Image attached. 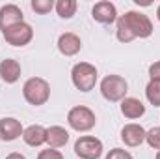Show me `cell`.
I'll use <instances>...</instances> for the list:
<instances>
[{
    "label": "cell",
    "mask_w": 160,
    "mask_h": 159,
    "mask_svg": "<svg viewBox=\"0 0 160 159\" xmlns=\"http://www.w3.org/2000/svg\"><path fill=\"white\" fill-rule=\"evenodd\" d=\"M54 6H56V2H52V0H32V2H30V8H32L36 13H39V15L50 13V11L54 9Z\"/></svg>",
    "instance_id": "d6986e66"
},
{
    "label": "cell",
    "mask_w": 160,
    "mask_h": 159,
    "mask_svg": "<svg viewBox=\"0 0 160 159\" xmlns=\"http://www.w3.org/2000/svg\"><path fill=\"white\" fill-rule=\"evenodd\" d=\"M121 114L128 120H138L145 114V105L138 97H125L119 105Z\"/></svg>",
    "instance_id": "2e32d148"
},
{
    "label": "cell",
    "mask_w": 160,
    "mask_h": 159,
    "mask_svg": "<svg viewBox=\"0 0 160 159\" xmlns=\"http://www.w3.org/2000/svg\"><path fill=\"white\" fill-rule=\"evenodd\" d=\"M19 23H24V17H22V9L17 4H6L0 8V30L2 32Z\"/></svg>",
    "instance_id": "30bf717a"
},
{
    "label": "cell",
    "mask_w": 160,
    "mask_h": 159,
    "mask_svg": "<svg viewBox=\"0 0 160 159\" xmlns=\"http://www.w3.org/2000/svg\"><path fill=\"white\" fill-rule=\"evenodd\" d=\"M145 142L153 148V150H160V125L151 127L145 133Z\"/></svg>",
    "instance_id": "ffe728a7"
},
{
    "label": "cell",
    "mask_w": 160,
    "mask_h": 159,
    "mask_svg": "<svg viewBox=\"0 0 160 159\" xmlns=\"http://www.w3.org/2000/svg\"><path fill=\"white\" fill-rule=\"evenodd\" d=\"M153 34V23L151 19L142 11H127L125 15H119L116 21V38L121 43H130L134 40H145Z\"/></svg>",
    "instance_id": "6da1fadb"
},
{
    "label": "cell",
    "mask_w": 160,
    "mask_h": 159,
    "mask_svg": "<svg viewBox=\"0 0 160 159\" xmlns=\"http://www.w3.org/2000/svg\"><path fill=\"white\" fill-rule=\"evenodd\" d=\"M157 19L160 21V4H158V8H157Z\"/></svg>",
    "instance_id": "d4e9b609"
},
{
    "label": "cell",
    "mask_w": 160,
    "mask_h": 159,
    "mask_svg": "<svg viewBox=\"0 0 160 159\" xmlns=\"http://www.w3.org/2000/svg\"><path fill=\"white\" fill-rule=\"evenodd\" d=\"M22 131H24V127L17 118H11V116L0 118V140L13 142L19 137H22Z\"/></svg>",
    "instance_id": "8fae6325"
},
{
    "label": "cell",
    "mask_w": 160,
    "mask_h": 159,
    "mask_svg": "<svg viewBox=\"0 0 160 159\" xmlns=\"http://www.w3.org/2000/svg\"><path fill=\"white\" fill-rule=\"evenodd\" d=\"M145 97L153 107H160V80H149L147 82Z\"/></svg>",
    "instance_id": "ac0fdd59"
},
{
    "label": "cell",
    "mask_w": 160,
    "mask_h": 159,
    "mask_svg": "<svg viewBox=\"0 0 160 159\" xmlns=\"http://www.w3.org/2000/svg\"><path fill=\"white\" fill-rule=\"evenodd\" d=\"M155 159H160V150L157 152V157H155Z\"/></svg>",
    "instance_id": "484cf974"
},
{
    "label": "cell",
    "mask_w": 160,
    "mask_h": 159,
    "mask_svg": "<svg viewBox=\"0 0 160 159\" xmlns=\"http://www.w3.org/2000/svg\"><path fill=\"white\" fill-rule=\"evenodd\" d=\"M97 79H99V71L89 62H78L71 69V80L80 92H91L97 84Z\"/></svg>",
    "instance_id": "3957f363"
},
{
    "label": "cell",
    "mask_w": 160,
    "mask_h": 159,
    "mask_svg": "<svg viewBox=\"0 0 160 159\" xmlns=\"http://www.w3.org/2000/svg\"><path fill=\"white\" fill-rule=\"evenodd\" d=\"M22 97L34 105V107H41L50 99V84L48 80L43 77H30L22 84Z\"/></svg>",
    "instance_id": "7a4b0ae2"
},
{
    "label": "cell",
    "mask_w": 160,
    "mask_h": 159,
    "mask_svg": "<svg viewBox=\"0 0 160 159\" xmlns=\"http://www.w3.org/2000/svg\"><path fill=\"white\" fill-rule=\"evenodd\" d=\"M104 159H134V157L130 156V152H127V150H123V148H112V150L106 154Z\"/></svg>",
    "instance_id": "44dd1931"
},
{
    "label": "cell",
    "mask_w": 160,
    "mask_h": 159,
    "mask_svg": "<svg viewBox=\"0 0 160 159\" xmlns=\"http://www.w3.org/2000/svg\"><path fill=\"white\" fill-rule=\"evenodd\" d=\"M21 73H22V68L15 58H6L0 62V79L6 84H15L21 79Z\"/></svg>",
    "instance_id": "4fadbf2b"
},
{
    "label": "cell",
    "mask_w": 160,
    "mask_h": 159,
    "mask_svg": "<svg viewBox=\"0 0 160 159\" xmlns=\"http://www.w3.org/2000/svg\"><path fill=\"white\" fill-rule=\"evenodd\" d=\"M149 77L151 80H160V60L149 66Z\"/></svg>",
    "instance_id": "603a6c76"
},
{
    "label": "cell",
    "mask_w": 160,
    "mask_h": 159,
    "mask_svg": "<svg viewBox=\"0 0 160 159\" xmlns=\"http://www.w3.org/2000/svg\"><path fill=\"white\" fill-rule=\"evenodd\" d=\"M22 140L32 148H39L43 144H47V127H43L39 123L28 125L22 131Z\"/></svg>",
    "instance_id": "5bb4252c"
},
{
    "label": "cell",
    "mask_w": 160,
    "mask_h": 159,
    "mask_svg": "<svg viewBox=\"0 0 160 159\" xmlns=\"http://www.w3.org/2000/svg\"><path fill=\"white\" fill-rule=\"evenodd\" d=\"M38 159H65V157H63V154L60 150L48 148V150H41L39 154H38Z\"/></svg>",
    "instance_id": "7402d4cb"
},
{
    "label": "cell",
    "mask_w": 160,
    "mask_h": 159,
    "mask_svg": "<svg viewBox=\"0 0 160 159\" xmlns=\"http://www.w3.org/2000/svg\"><path fill=\"white\" fill-rule=\"evenodd\" d=\"M69 142V131L62 125H50L47 127V144L52 150L63 148Z\"/></svg>",
    "instance_id": "9a60e30c"
},
{
    "label": "cell",
    "mask_w": 160,
    "mask_h": 159,
    "mask_svg": "<svg viewBox=\"0 0 160 159\" xmlns=\"http://www.w3.org/2000/svg\"><path fill=\"white\" fill-rule=\"evenodd\" d=\"M127 92H128V82L121 75H106L101 80V94L110 103L123 101L127 97Z\"/></svg>",
    "instance_id": "5b68a950"
},
{
    "label": "cell",
    "mask_w": 160,
    "mask_h": 159,
    "mask_svg": "<svg viewBox=\"0 0 160 159\" xmlns=\"http://www.w3.org/2000/svg\"><path fill=\"white\" fill-rule=\"evenodd\" d=\"M2 36H4L6 43H9L11 47H24L34 40V28L28 23H19L11 28L4 30Z\"/></svg>",
    "instance_id": "52a82bcc"
},
{
    "label": "cell",
    "mask_w": 160,
    "mask_h": 159,
    "mask_svg": "<svg viewBox=\"0 0 160 159\" xmlns=\"http://www.w3.org/2000/svg\"><path fill=\"white\" fill-rule=\"evenodd\" d=\"M91 17H93L97 23H101V25H112V23L118 21L119 15H118L116 4H112V2H108V0H102V2H97V4L93 6Z\"/></svg>",
    "instance_id": "ba28073f"
},
{
    "label": "cell",
    "mask_w": 160,
    "mask_h": 159,
    "mask_svg": "<svg viewBox=\"0 0 160 159\" xmlns=\"http://www.w3.org/2000/svg\"><path fill=\"white\" fill-rule=\"evenodd\" d=\"M67 123L71 129L78 131V133H86V131H91L97 123V116L95 112L86 107V105H77L73 107L69 112H67Z\"/></svg>",
    "instance_id": "277c9868"
},
{
    "label": "cell",
    "mask_w": 160,
    "mask_h": 159,
    "mask_svg": "<svg viewBox=\"0 0 160 159\" xmlns=\"http://www.w3.org/2000/svg\"><path fill=\"white\" fill-rule=\"evenodd\" d=\"M145 129H143V125H140V123H127V125H123V129H121V140L125 142V146H128V148H136V146H142L143 142H145Z\"/></svg>",
    "instance_id": "9c48e42d"
},
{
    "label": "cell",
    "mask_w": 160,
    "mask_h": 159,
    "mask_svg": "<svg viewBox=\"0 0 160 159\" xmlns=\"http://www.w3.org/2000/svg\"><path fill=\"white\" fill-rule=\"evenodd\" d=\"M77 8H78L77 0H58L56 6H54L56 13H58L62 19H71V17L77 13Z\"/></svg>",
    "instance_id": "e0dca14e"
},
{
    "label": "cell",
    "mask_w": 160,
    "mask_h": 159,
    "mask_svg": "<svg viewBox=\"0 0 160 159\" xmlns=\"http://www.w3.org/2000/svg\"><path fill=\"white\" fill-rule=\"evenodd\" d=\"M80 49H82V40L75 32H63L58 38V51L63 56H75L80 52Z\"/></svg>",
    "instance_id": "7c38bea8"
},
{
    "label": "cell",
    "mask_w": 160,
    "mask_h": 159,
    "mask_svg": "<svg viewBox=\"0 0 160 159\" xmlns=\"http://www.w3.org/2000/svg\"><path fill=\"white\" fill-rule=\"evenodd\" d=\"M6 159H26L21 152H11V154H8L6 156Z\"/></svg>",
    "instance_id": "cb8c5ba5"
},
{
    "label": "cell",
    "mask_w": 160,
    "mask_h": 159,
    "mask_svg": "<svg viewBox=\"0 0 160 159\" xmlns=\"http://www.w3.org/2000/svg\"><path fill=\"white\" fill-rule=\"evenodd\" d=\"M73 150H75V156L80 159H101L104 146H102L101 139H97L93 135H82L77 139Z\"/></svg>",
    "instance_id": "8992f818"
}]
</instances>
